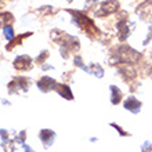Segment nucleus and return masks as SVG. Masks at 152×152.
Listing matches in <instances>:
<instances>
[{"instance_id": "423d86ee", "label": "nucleus", "mask_w": 152, "mask_h": 152, "mask_svg": "<svg viewBox=\"0 0 152 152\" xmlns=\"http://www.w3.org/2000/svg\"><path fill=\"white\" fill-rule=\"evenodd\" d=\"M37 87L42 90L43 93H48L50 90H56L57 87V82L53 77H50V76H44V77H42V79L39 80V83H37Z\"/></svg>"}, {"instance_id": "dca6fc26", "label": "nucleus", "mask_w": 152, "mask_h": 152, "mask_svg": "<svg viewBox=\"0 0 152 152\" xmlns=\"http://www.w3.org/2000/svg\"><path fill=\"white\" fill-rule=\"evenodd\" d=\"M111 126H112V127H115L116 130H118V132L120 133V136H127V133L123 132V130H122V127H119V126H118L116 123H111Z\"/></svg>"}, {"instance_id": "7ed1b4c3", "label": "nucleus", "mask_w": 152, "mask_h": 152, "mask_svg": "<svg viewBox=\"0 0 152 152\" xmlns=\"http://www.w3.org/2000/svg\"><path fill=\"white\" fill-rule=\"evenodd\" d=\"M29 86H31V80L26 79V77H15L11 83L8 84V88H10V93H17V91H28Z\"/></svg>"}, {"instance_id": "f3484780", "label": "nucleus", "mask_w": 152, "mask_h": 152, "mask_svg": "<svg viewBox=\"0 0 152 152\" xmlns=\"http://www.w3.org/2000/svg\"><path fill=\"white\" fill-rule=\"evenodd\" d=\"M25 140V130H22V132L20 133V136L17 137V142H20V144H22Z\"/></svg>"}, {"instance_id": "f8f14e48", "label": "nucleus", "mask_w": 152, "mask_h": 152, "mask_svg": "<svg viewBox=\"0 0 152 152\" xmlns=\"http://www.w3.org/2000/svg\"><path fill=\"white\" fill-rule=\"evenodd\" d=\"M88 73H91V75H97V77H102L104 75V69L101 68L98 64H93L90 68H88Z\"/></svg>"}, {"instance_id": "20e7f679", "label": "nucleus", "mask_w": 152, "mask_h": 152, "mask_svg": "<svg viewBox=\"0 0 152 152\" xmlns=\"http://www.w3.org/2000/svg\"><path fill=\"white\" fill-rule=\"evenodd\" d=\"M136 12L142 18V20H151L152 18V0H145L142 4L138 6Z\"/></svg>"}, {"instance_id": "ddd939ff", "label": "nucleus", "mask_w": 152, "mask_h": 152, "mask_svg": "<svg viewBox=\"0 0 152 152\" xmlns=\"http://www.w3.org/2000/svg\"><path fill=\"white\" fill-rule=\"evenodd\" d=\"M3 32H4V36H6V39H7L8 42H11V40L14 39V31H12V28L10 26V25L4 26V28H3Z\"/></svg>"}, {"instance_id": "39448f33", "label": "nucleus", "mask_w": 152, "mask_h": 152, "mask_svg": "<svg viewBox=\"0 0 152 152\" xmlns=\"http://www.w3.org/2000/svg\"><path fill=\"white\" fill-rule=\"evenodd\" d=\"M14 66L18 71H28V69L32 68V60L28 56H20L14 61Z\"/></svg>"}, {"instance_id": "9b49d317", "label": "nucleus", "mask_w": 152, "mask_h": 152, "mask_svg": "<svg viewBox=\"0 0 152 152\" xmlns=\"http://www.w3.org/2000/svg\"><path fill=\"white\" fill-rule=\"evenodd\" d=\"M12 21V15L10 12H0V28L7 26L8 22Z\"/></svg>"}, {"instance_id": "4468645a", "label": "nucleus", "mask_w": 152, "mask_h": 152, "mask_svg": "<svg viewBox=\"0 0 152 152\" xmlns=\"http://www.w3.org/2000/svg\"><path fill=\"white\" fill-rule=\"evenodd\" d=\"M142 152H152V144L149 141H145L144 144H142V148H141Z\"/></svg>"}, {"instance_id": "0eeeda50", "label": "nucleus", "mask_w": 152, "mask_h": 152, "mask_svg": "<svg viewBox=\"0 0 152 152\" xmlns=\"http://www.w3.org/2000/svg\"><path fill=\"white\" fill-rule=\"evenodd\" d=\"M124 108L133 113H138L141 109V102L137 100L136 97L129 96V98L124 101Z\"/></svg>"}, {"instance_id": "f257e3e1", "label": "nucleus", "mask_w": 152, "mask_h": 152, "mask_svg": "<svg viewBox=\"0 0 152 152\" xmlns=\"http://www.w3.org/2000/svg\"><path fill=\"white\" fill-rule=\"evenodd\" d=\"M68 11L73 15V22H75L82 31H84V32L87 33L88 36L93 37V36H97V35L100 33L98 28L94 25V22H93L88 17H86L84 14H82V12H79V11H72V10H68Z\"/></svg>"}, {"instance_id": "f03ea898", "label": "nucleus", "mask_w": 152, "mask_h": 152, "mask_svg": "<svg viewBox=\"0 0 152 152\" xmlns=\"http://www.w3.org/2000/svg\"><path fill=\"white\" fill-rule=\"evenodd\" d=\"M118 8H119V3H118L116 0H107V1H104V3L98 7V10L96 11V15L97 17L109 15V14L118 11Z\"/></svg>"}, {"instance_id": "6ab92c4d", "label": "nucleus", "mask_w": 152, "mask_h": 152, "mask_svg": "<svg viewBox=\"0 0 152 152\" xmlns=\"http://www.w3.org/2000/svg\"><path fill=\"white\" fill-rule=\"evenodd\" d=\"M87 3H93V1H97V0H86Z\"/></svg>"}, {"instance_id": "2eb2a0df", "label": "nucleus", "mask_w": 152, "mask_h": 152, "mask_svg": "<svg viewBox=\"0 0 152 152\" xmlns=\"http://www.w3.org/2000/svg\"><path fill=\"white\" fill-rule=\"evenodd\" d=\"M47 57H48V51H43V54H42V56L37 57V61H39V64H42V62H43V61L46 60Z\"/></svg>"}, {"instance_id": "9d476101", "label": "nucleus", "mask_w": 152, "mask_h": 152, "mask_svg": "<svg viewBox=\"0 0 152 152\" xmlns=\"http://www.w3.org/2000/svg\"><path fill=\"white\" fill-rule=\"evenodd\" d=\"M111 93H112V97H111V102L113 105H118L122 101V91L116 86H111Z\"/></svg>"}, {"instance_id": "a211bd4d", "label": "nucleus", "mask_w": 152, "mask_h": 152, "mask_svg": "<svg viewBox=\"0 0 152 152\" xmlns=\"http://www.w3.org/2000/svg\"><path fill=\"white\" fill-rule=\"evenodd\" d=\"M24 149H25V152H33V149L29 145H24Z\"/></svg>"}, {"instance_id": "6e6552de", "label": "nucleus", "mask_w": 152, "mask_h": 152, "mask_svg": "<svg viewBox=\"0 0 152 152\" xmlns=\"http://www.w3.org/2000/svg\"><path fill=\"white\" fill-rule=\"evenodd\" d=\"M54 138H56V133L48 130V129H44V130L40 132V140H42V142H43L46 148H48L54 142Z\"/></svg>"}, {"instance_id": "1a4fd4ad", "label": "nucleus", "mask_w": 152, "mask_h": 152, "mask_svg": "<svg viewBox=\"0 0 152 152\" xmlns=\"http://www.w3.org/2000/svg\"><path fill=\"white\" fill-rule=\"evenodd\" d=\"M56 90L61 97H64L66 100H73L72 91H71V87H69L68 84H57Z\"/></svg>"}]
</instances>
